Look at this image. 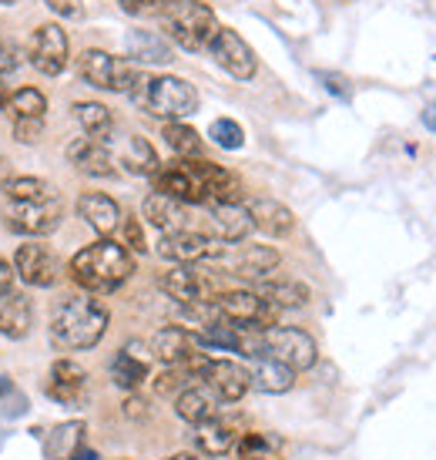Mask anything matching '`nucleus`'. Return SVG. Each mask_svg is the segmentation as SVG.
<instances>
[{
	"label": "nucleus",
	"mask_w": 436,
	"mask_h": 460,
	"mask_svg": "<svg viewBox=\"0 0 436 460\" xmlns=\"http://www.w3.org/2000/svg\"><path fill=\"white\" fill-rule=\"evenodd\" d=\"M154 192L168 195L181 205H215V202H239L242 181L229 168L205 162V158H175L161 165L152 175Z\"/></svg>",
	"instance_id": "1"
},
{
	"label": "nucleus",
	"mask_w": 436,
	"mask_h": 460,
	"mask_svg": "<svg viewBox=\"0 0 436 460\" xmlns=\"http://www.w3.org/2000/svg\"><path fill=\"white\" fill-rule=\"evenodd\" d=\"M108 332V306L91 293H67L51 309V340L57 349H91Z\"/></svg>",
	"instance_id": "2"
},
{
	"label": "nucleus",
	"mask_w": 436,
	"mask_h": 460,
	"mask_svg": "<svg viewBox=\"0 0 436 460\" xmlns=\"http://www.w3.org/2000/svg\"><path fill=\"white\" fill-rule=\"evenodd\" d=\"M71 279L91 296H104L115 293L121 282H128V276L135 272V259L121 243L115 239H101V243L81 249L74 259H71Z\"/></svg>",
	"instance_id": "3"
},
{
	"label": "nucleus",
	"mask_w": 436,
	"mask_h": 460,
	"mask_svg": "<svg viewBox=\"0 0 436 460\" xmlns=\"http://www.w3.org/2000/svg\"><path fill=\"white\" fill-rule=\"evenodd\" d=\"M131 102L142 108L144 115L165 118V121H181L198 111V91L175 75L158 77H138V84L131 88Z\"/></svg>",
	"instance_id": "4"
},
{
	"label": "nucleus",
	"mask_w": 436,
	"mask_h": 460,
	"mask_svg": "<svg viewBox=\"0 0 436 460\" xmlns=\"http://www.w3.org/2000/svg\"><path fill=\"white\" fill-rule=\"evenodd\" d=\"M158 21L168 31V38L185 51H208L218 31L215 13L202 0H171Z\"/></svg>",
	"instance_id": "5"
},
{
	"label": "nucleus",
	"mask_w": 436,
	"mask_h": 460,
	"mask_svg": "<svg viewBox=\"0 0 436 460\" xmlns=\"http://www.w3.org/2000/svg\"><path fill=\"white\" fill-rule=\"evenodd\" d=\"M77 75L88 81L91 88H101V91H125L131 94V88L138 84L142 71L125 61V58H115L108 51H98V48H88V51L77 58Z\"/></svg>",
	"instance_id": "6"
},
{
	"label": "nucleus",
	"mask_w": 436,
	"mask_h": 460,
	"mask_svg": "<svg viewBox=\"0 0 436 460\" xmlns=\"http://www.w3.org/2000/svg\"><path fill=\"white\" fill-rule=\"evenodd\" d=\"M65 205L57 195L38 199V202H7L4 205V226L17 235H48L61 226Z\"/></svg>",
	"instance_id": "7"
},
{
	"label": "nucleus",
	"mask_w": 436,
	"mask_h": 460,
	"mask_svg": "<svg viewBox=\"0 0 436 460\" xmlns=\"http://www.w3.org/2000/svg\"><path fill=\"white\" fill-rule=\"evenodd\" d=\"M158 256L175 262V266H198V262H218L225 256V245L208 239L205 232L198 229H179L165 232L158 239Z\"/></svg>",
	"instance_id": "8"
},
{
	"label": "nucleus",
	"mask_w": 436,
	"mask_h": 460,
	"mask_svg": "<svg viewBox=\"0 0 436 460\" xmlns=\"http://www.w3.org/2000/svg\"><path fill=\"white\" fill-rule=\"evenodd\" d=\"M266 357L285 363L289 370H312L316 359H319V349H316V340L309 332L295 330V326H269L266 330Z\"/></svg>",
	"instance_id": "9"
},
{
	"label": "nucleus",
	"mask_w": 436,
	"mask_h": 460,
	"mask_svg": "<svg viewBox=\"0 0 436 460\" xmlns=\"http://www.w3.org/2000/svg\"><path fill=\"white\" fill-rule=\"evenodd\" d=\"M218 313L229 323H239V326H258V330H269L275 326V306H269L258 293H249V289H229V293L215 296Z\"/></svg>",
	"instance_id": "10"
},
{
	"label": "nucleus",
	"mask_w": 436,
	"mask_h": 460,
	"mask_svg": "<svg viewBox=\"0 0 436 460\" xmlns=\"http://www.w3.org/2000/svg\"><path fill=\"white\" fill-rule=\"evenodd\" d=\"M27 51H31V65L38 67L40 75L54 77L67 67L71 44H67V34L57 24H40V27H34Z\"/></svg>",
	"instance_id": "11"
},
{
	"label": "nucleus",
	"mask_w": 436,
	"mask_h": 460,
	"mask_svg": "<svg viewBox=\"0 0 436 460\" xmlns=\"http://www.w3.org/2000/svg\"><path fill=\"white\" fill-rule=\"evenodd\" d=\"M161 293H168L179 306H192V303H205L215 299V279L195 266H171L158 279Z\"/></svg>",
	"instance_id": "12"
},
{
	"label": "nucleus",
	"mask_w": 436,
	"mask_h": 460,
	"mask_svg": "<svg viewBox=\"0 0 436 460\" xmlns=\"http://www.w3.org/2000/svg\"><path fill=\"white\" fill-rule=\"evenodd\" d=\"M208 54L215 58V65L222 67V71H229V75L239 77V81H252V77H256V54H252V48H249L235 31H229V27H218L212 44H208Z\"/></svg>",
	"instance_id": "13"
},
{
	"label": "nucleus",
	"mask_w": 436,
	"mask_h": 460,
	"mask_svg": "<svg viewBox=\"0 0 436 460\" xmlns=\"http://www.w3.org/2000/svg\"><path fill=\"white\" fill-rule=\"evenodd\" d=\"M13 272L27 282V286H38V289H48L61 279V259L54 256L51 245L40 243H27L17 249L13 256Z\"/></svg>",
	"instance_id": "14"
},
{
	"label": "nucleus",
	"mask_w": 436,
	"mask_h": 460,
	"mask_svg": "<svg viewBox=\"0 0 436 460\" xmlns=\"http://www.w3.org/2000/svg\"><path fill=\"white\" fill-rule=\"evenodd\" d=\"M205 235L215 239V243L229 245V243H242L245 235L252 232V218H249V208L242 202H215L205 205Z\"/></svg>",
	"instance_id": "15"
},
{
	"label": "nucleus",
	"mask_w": 436,
	"mask_h": 460,
	"mask_svg": "<svg viewBox=\"0 0 436 460\" xmlns=\"http://www.w3.org/2000/svg\"><path fill=\"white\" fill-rule=\"evenodd\" d=\"M198 380L218 396V403H239L249 394V386H252L249 370L231 363V359H208L202 373H198Z\"/></svg>",
	"instance_id": "16"
},
{
	"label": "nucleus",
	"mask_w": 436,
	"mask_h": 460,
	"mask_svg": "<svg viewBox=\"0 0 436 460\" xmlns=\"http://www.w3.org/2000/svg\"><path fill=\"white\" fill-rule=\"evenodd\" d=\"M48 396L57 400V403H65V407H77V403H84V396H88V370L74 363V359H57L51 367V376H48Z\"/></svg>",
	"instance_id": "17"
},
{
	"label": "nucleus",
	"mask_w": 436,
	"mask_h": 460,
	"mask_svg": "<svg viewBox=\"0 0 436 460\" xmlns=\"http://www.w3.org/2000/svg\"><path fill=\"white\" fill-rule=\"evenodd\" d=\"M67 158H71V165H74L81 175H91V179H115L118 175L115 155L108 152L104 141H94V138L71 141V145H67Z\"/></svg>",
	"instance_id": "18"
},
{
	"label": "nucleus",
	"mask_w": 436,
	"mask_h": 460,
	"mask_svg": "<svg viewBox=\"0 0 436 460\" xmlns=\"http://www.w3.org/2000/svg\"><path fill=\"white\" fill-rule=\"evenodd\" d=\"M77 216L88 222L91 229L98 232V235H111V232L121 226V205L111 199V195L104 192H84L81 199H77Z\"/></svg>",
	"instance_id": "19"
},
{
	"label": "nucleus",
	"mask_w": 436,
	"mask_h": 460,
	"mask_svg": "<svg viewBox=\"0 0 436 460\" xmlns=\"http://www.w3.org/2000/svg\"><path fill=\"white\" fill-rule=\"evenodd\" d=\"M245 208H249V218H252V229L266 232L269 239H285L295 229L292 208H285L275 199H252Z\"/></svg>",
	"instance_id": "20"
},
{
	"label": "nucleus",
	"mask_w": 436,
	"mask_h": 460,
	"mask_svg": "<svg viewBox=\"0 0 436 460\" xmlns=\"http://www.w3.org/2000/svg\"><path fill=\"white\" fill-rule=\"evenodd\" d=\"M142 212L161 235H165V232L192 229V212H188V205L175 202V199H168V195H161V192L148 195L142 205Z\"/></svg>",
	"instance_id": "21"
},
{
	"label": "nucleus",
	"mask_w": 436,
	"mask_h": 460,
	"mask_svg": "<svg viewBox=\"0 0 436 460\" xmlns=\"http://www.w3.org/2000/svg\"><path fill=\"white\" fill-rule=\"evenodd\" d=\"M34 326V306H31V299L24 293H11L0 296V336H7V340H24L27 332Z\"/></svg>",
	"instance_id": "22"
},
{
	"label": "nucleus",
	"mask_w": 436,
	"mask_h": 460,
	"mask_svg": "<svg viewBox=\"0 0 436 460\" xmlns=\"http://www.w3.org/2000/svg\"><path fill=\"white\" fill-rule=\"evenodd\" d=\"M175 413H179L185 423H192V427H198V423H205V420H215L218 396L212 394L205 384L185 386V390L175 396Z\"/></svg>",
	"instance_id": "23"
},
{
	"label": "nucleus",
	"mask_w": 436,
	"mask_h": 460,
	"mask_svg": "<svg viewBox=\"0 0 436 460\" xmlns=\"http://www.w3.org/2000/svg\"><path fill=\"white\" fill-rule=\"evenodd\" d=\"M111 380L121 390H138L148 380V357L142 343H128L111 359Z\"/></svg>",
	"instance_id": "24"
},
{
	"label": "nucleus",
	"mask_w": 436,
	"mask_h": 460,
	"mask_svg": "<svg viewBox=\"0 0 436 460\" xmlns=\"http://www.w3.org/2000/svg\"><path fill=\"white\" fill-rule=\"evenodd\" d=\"M235 444H239L235 427L225 420H218V417L195 427V447L202 450V454H208V457H222V454L235 450Z\"/></svg>",
	"instance_id": "25"
},
{
	"label": "nucleus",
	"mask_w": 436,
	"mask_h": 460,
	"mask_svg": "<svg viewBox=\"0 0 436 460\" xmlns=\"http://www.w3.org/2000/svg\"><path fill=\"white\" fill-rule=\"evenodd\" d=\"M115 162L128 168L131 175H154V172L161 168V162H158V155H154V148H152V141L142 138V135L125 138L121 152L115 155Z\"/></svg>",
	"instance_id": "26"
},
{
	"label": "nucleus",
	"mask_w": 436,
	"mask_h": 460,
	"mask_svg": "<svg viewBox=\"0 0 436 460\" xmlns=\"http://www.w3.org/2000/svg\"><path fill=\"white\" fill-rule=\"evenodd\" d=\"M258 296L275 309H302L309 303V286L299 279H262Z\"/></svg>",
	"instance_id": "27"
},
{
	"label": "nucleus",
	"mask_w": 436,
	"mask_h": 460,
	"mask_svg": "<svg viewBox=\"0 0 436 460\" xmlns=\"http://www.w3.org/2000/svg\"><path fill=\"white\" fill-rule=\"evenodd\" d=\"M249 376H252V386L262 390V394H289L295 384V370H289L285 363L272 357H258L256 370L249 373Z\"/></svg>",
	"instance_id": "28"
},
{
	"label": "nucleus",
	"mask_w": 436,
	"mask_h": 460,
	"mask_svg": "<svg viewBox=\"0 0 436 460\" xmlns=\"http://www.w3.org/2000/svg\"><path fill=\"white\" fill-rule=\"evenodd\" d=\"M279 252L275 249H269V245H249V249H242L239 252V259H235V272L239 276H245V279H269L272 272L279 269Z\"/></svg>",
	"instance_id": "29"
},
{
	"label": "nucleus",
	"mask_w": 436,
	"mask_h": 460,
	"mask_svg": "<svg viewBox=\"0 0 436 460\" xmlns=\"http://www.w3.org/2000/svg\"><path fill=\"white\" fill-rule=\"evenodd\" d=\"M74 118H77V125L84 128L88 138L104 141V145H108L111 131H115L111 108H104V104H98V102H81V104H74Z\"/></svg>",
	"instance_id": "30"
},
{
	"label": "nucleus",
	"mask_w": 436,
	"mask_h": 460,
	"mask_svg": "<svg viewBox=\"0 0 436 460\" xmlns=\"http://www.w3.org/2000/svg\"><path fill=\"white\" fill-rule=\"evenodd\" d=\"M128 54L138 58L144 65H168L175 54H171V44L165 38H158L152 31H131L128 34Z\"/></svg>",
	"instance_id": "31"
},
{
	"label": "nucleus",
	"mask_w": 436,
	"mask_h": 460,
	"mask_svg": "<svg viewBox=\"0 0 436 460\" xmlns=\"http://www.w3.org/2000/svg\"><path fill=\"white\" fill-rule=\"evenodd\" d=\"M81 437H84V423L74 420V423H61V427H54L48 440H44V454L51 460H67L81 447Z\"/></svg>",
	"instance_id": "32"
},
{
	"label": "nucleus",
	"mask_w": 436,
	"mask_h": 460,
	"mask_svg": "<svg viewBox=\"0 0 436 460\" xmlns=\"http://www.w3.org/2000/svg\"><path fill=\"white\" fill-rule=\"evenodd\" d=\"M165 141L179 158H198L202 155V135L195 128H188V125H181V121H168Z\"/></svg>",
	"instance_id": "33"
},
{
	"label": "nucleus",
	"mask_w": 436,
	"mask_h": 460,
	"mask_svg": "<svg viewBox=\"0 0 436 460\" xmlns=\"http://www.w3.org/2000/svg\"><path fill=\"white\" fill-rule=\"evenodd\" d=\"M7 108H11V118L13 121H27V118H44V111H48V98L40 94L38 88H21L11 94V102H7Z\"/></svg>",
	"instance_id": "34"
},
{
	"label": "nucleus",
	"mask_w": 436,
	"mask_h": 460,
	"mask_svg": "<svg viewBox=\"0 0 436 460\" xmlns=\"http://www.w3.org/2000/svg\"><path fill=\"white\" fill-rule=\"evenodd\" d=\"M4 192L11 195V202H38V199H48V195H57L48 185V181L40 179H31V175H13L11 181H4L0 185Z\"/></svg>",
	"instance_id": "35"
},
{
	"label": "nucleus",
	"mask_w": 436,
	"mask_h": 460,
	"mask_svg": "<svg viewBox=\"0 0 436 460\" xmlns=\"http://www.w3.org/2000/svg\"><path fill=\"white\" fill-rule=\"evenodd\" d=\"M208 138L215 141L218 148H225V152H239L245 145V131H242V125L231 121V118H215L212 128H208Z\"/></svg>",
	"instance_id": "36"
},
{
	"label": "nucleus",
	"mask_w": 436,
	"mask_h": 460,
	"mask_svg": "<svg viewBox=\"0 0 436 460\" xmlns=\"http://www.w3.org/2000/svg\"><path fill=\"white\" fill-rule=\"evenodd\" d=\"M171 0H121V11L135 13V17H161Z\"/></svg>",
	"instance_id": "37"
},
{
	"label": "nucleus",
	"mask_w": 436,
	"mask_h": 460,
	"mask_svg": "<svg viewBox=\"0 0 436 460\" xmlns=\"http://www.w3.org/2000/svg\"><path fill=\"white\" fill-rule=\"evenodd\" d=\"M185 376H188V373L181 370V367H168V373H161V376L154 380V390L161 396L181 394V390H185Z\"/></svg>",
	"instance_id": "38"
},
{
	"label": "nucleus",
	"mask_w": 436,
	"mask_h": 460,
	"mask_svg": "<svg viewBox=\"0 0 436 460\" xmlns=\"http://www.w3.org/2000/svg\"><path fill=\"white\" fill-rule=\"evenodd\" d=\"M121 235H125L121 245H131L135 252H148V239H144V229L138 218H121Z\"/></svg>",
	"instance_id": "39"
},
{
	"label": "nucleus",
	"mask_w": 436,
	"mask_h": 460,
	"mask_svg": "<svg viewBox=\"0 0 436 460\" xmlns=\"http://www.w3.org/2000/svg\"><path fill=\"white\" fill-rule=\"evenodd\" d=\"M235 447H239L242 457H269L272 444L262 434H249V437H239V444H235Z\"/></svg>",
	"instance_id": "40"
},
{
	"label": "nucleus",
	"mask_w": 436,
	"mask_h": 460,
	"mask_svg": "<svg viewBox=\"0 0 436 460\" xmlns=\"http://www.w3.org/2000/svg\"><path fill=\"white\" fill-rule=\"evenodd\" d=\"M326 84V91L329 94H336V98H343V102H349L353 98V84H349V77H343V75H333V71H319L316 75Z\"/></svg>",
	"instance_id": "41"
},
{
	"label": "nucleus",
	"mask_w": 436,
	"mask_h": 460,
	"mask_svg": "<svg viewBox=\"0 0 436 460\" xmlns=\"http://www.w3.org/2000/svg\"><path fill=\"white\" fill-rule=\"evenodd\" d=\"M40 131H44V118H27V121H13V138L24 141V145L38 141Z\"/></svg>",
	"instance_id": "42"
},
{
	"label": "nucleus",
	"mask_w": 436,
	"mask_h": 460,
	"mask_svg": "<svg viewBox=\"0 0 436 460\" xmlns=\"http://www.w3.org/2000/svg\"><path fill=\"white\" fill-rule=\"evenodd\" d=\"M57 17H67V21H77L84 13V4L81 0H44Z\"/></svg>",
	"instance_id": "43"
},
{
	"label": "nucleus",
	"mask_w": 436,
	"mask_h": 460,
	"mask_svg": "<svg viewBox=\"0 0 436 460\" xmlns=\"http://www.w3.org/2000/svg\"><path fill=\"white\" fill-rule=\"evenodd\" d=\"M17 65H21L17 48H13V44H7V40H0V77L11 75V71H17Z\"/></svg>",
	"instance_id": "44"
},
{
	"label": "nucleus",
	"mask_w": 436,
	"mask_h": 460,
	"mask_svg": "<svg viewBox=\"0 0 436 460\" xmlns=\"http://www.w3.org/2000/svg\"><path fill=\"white\" fill-rule=\"evenodd\" d=\"M13 279H17V272H13V266L7 262V259H0V296L11 293V289H13Z\"/></svg>",
	"instance_id": "45"
},
{
	"label": "nucleus",
	"mask_w": 436,
	"mask_h": 460,
	"mask_svg": "<svg viewBox=\"0 0 436 460\" xmlns=\"http://www.w3.org/2000/svg\"><path fill=\"white\" fill-rule=\"evenodd\" d=\"M125 413H128V417H144V403L138 396H131L128 403H125Z\"/></svg>",
	"instance_id": "46"
},
{
	"label": "nucleus",
	"mask_w": 436,
	"mask_h": 460,
	"mask_svg": "<svg viewBox=\"0 0 436 460\" xmlns=\"http://www.w3.org/2000/svg\"><path fill=\"white\" fill-rule=\"evenodd\" d=\"M67 460H101L98 457V450H91V447H77L74 454H71V457Z\"/></svg>",
	"instance_id": "47"
},
{
	"label": "nucleus",
	"mask_w": 436,
	"mask_h": 460,
	"mask_svg": "<svg viewBox=\"0 0 436 460\" xmlns=\"http://www.w3.org/2000/svg\"><path fill=\"white\" fill-rule=\"evenodd\" d=\"M423 125H426L430 131H436V102L423 111Z\"/></svg>",
	"instance_id": "48"
},
{
	"label": "nucleus",
	"mask_w": 436,
	"mask_h": 460,
	"mask_svg": "<svg viewBox=\"0 0 436 460\" xmlns=\"http://www.w3.org/2000/svg\"><path fill=\"white\" fill-rule=\"evenodd\" d=\"M7 102H11V91H7L4 77H0V108H7Z\"/></svg>",
	"instance_id": "49"
},
{
	"label": "nucleus",
	"mask_w": 436,
	"mask_h": 460,
	"mask_svg": "<svg viewBox=\"0 0 436 460\" xmlns=\"http://www.w3.org/2000/svg\"><path fill=\"white\" fill-rule=\"evenodd\" d=\"M165 460H198L195 454H171V457H165Z\"/></svg>",
	"instance_id": "50"
},
{
	"label": "nucleus",
	"mask_w": 436,
	"mask_h": 460,
	"mask_svg": "<svg viewBox=\"0 0 436 460\" xmlns=\"http://www.w3.org/2000/svg\"><path fill=\"white\" fill-rule=\"evenodd\" d=\"M242 460H272V457H242Z\"/></svg>",
	"instance_id": "51"
}]
</instances>
